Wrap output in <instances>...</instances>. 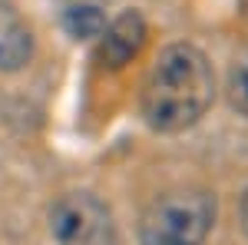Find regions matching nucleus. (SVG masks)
<instances>
[{
	"mask_svg": "<svg viewBox=\"0 0 248 245\" xmlns=\"http://www.w3.org/2000/svg\"><path fill=\"white\" fill-rule=\"evenodd\" d=\"M215 96V73L202 50L192 43L166 47L142 86V116L159 132H182L195 126Z\"/></svg>",
	"mask_w": 248,
	"mask_h": 245,
	"instance_id": "obj_1",
	"label": "nucleus"
},
{
	"mask_svg": "<svg viewBox=\"0 0 248 245\" xmlns=\"http://www.w3.org/2000/svg\"><path fill=\"white\" fill-rule=\"evenodd\" d=\"M215 222V202L209 192L182 189L166 192L139 219L142 245H202Z\"/></svg>",
	"mask_w": 248,
	"mask_h": 245,
	"instance_id": "obj_2",
	"label": "nucleus"
},
{
	"mask_svg": "<svg viewBox=\"0 0 248 245\" xmlns=\"http://www.w3.org/2000/svg\"><path fill=\"white\" fill-rule=\"evenodd\" d=\"M229 99L238 113L248 116V50H242L229 73Z\"/></svg>",
	"mask_w": 248,
	"mask_h": 245,
	"instance_id": "obj_7",
	"label": "nucleus"
},
{
	"mask_svg": "<svg viewBox=\"0 0 248 245\" xmlns=\"http://www.w3.org/2000/svg\"><path fill=\"white\" fill-rule=\"evenodd\" d=\"M50 232L57 245H116L109 209L90 192H66L50 209Z\"/></svg>",
	"mask_w": 248,
	"mask_h": 245,
	"instance_id": "obj_3",
	"label": "nucleus"
},
{
	"mask_svg": "<svg viewBox=\"0 0 248 245\" xmlns=\"http://www.w3.org/2000/svg\"><path fill=\"white\" fill-rule=\"evenodd\" d=\"M30 33L20 23H3L0 27V70H20L30 60Z\"/></svg>",
	"mask_w": 248,
	"mask_h": 245,
	"instance_id": "obj_6",
	"label": "nucleus"
},
{
	"mask_svg": "<svg viewBox=\"0 0 248 245\" xmlns=\"http://www.w3.org/2000/svg\"><path fill=\"white\" fill-rule=\"evenodd\" d=\"M238 10H242V17L248 20V0H238Z\"/></svg>",
	"mask_w": 248,
	"mask_h": 245,
	"instance_id": "obj_9",
	"label": "nucleus"
},
{
	"mask_svg": "<svg viewBox=\"0 0 248 245\" xmlns=\"http://www.w3.org/2000/svg\"><path fill=\"white\" fill-rule=\"evenodd\" d=\"M146 43V23L139 14H123L119 20H113L106 30H103V47H99V60L109 66V70H119L126 66L129 60L142 50Z\"/></svg>",
	"mask_w": 248,
	"mask_h": 245,
	"instance_id": "obj_4",
	"label": "nucleus"
},
{
	"mask_svg": "<svg viewBox=\"0 0 248 245\" xmlns=\"http://www.w3.org/2000/svg\"><path fill=\"white\" fill-rule=\"evenodd\" d=\"M63 27H66V33L77 40H90V37H103V30H106V17L99 14V7L90 3V0H79L73 7H66L63 10Z\"/></svg>",
	"mask_w": 248,
	"mask_h": 245,
	"instance_id": "obj_5",
	"label": "nucleus"
},
{
	"mask_svg": "<svg viewBox=\"0 0 248 245\" xmlns=\"http://www.w3.org/2000/svg\"><path fill=\"white\" fill-rule=\"evenodd\" d=\"M238 222H242V229H245V235H248V189H245V196H242V206H238Z\"/></svg>",
	"mask_w": 248,
	"mask_h": 245,
	"instance_id": "obj_8",
	"label": "nucleus"
}]
</instances>
